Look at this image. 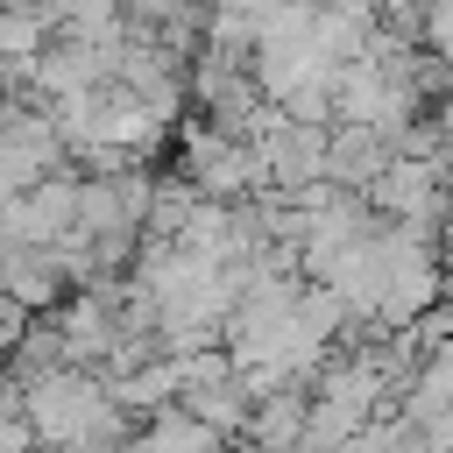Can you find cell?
<instances>
[{
	"label": "cell",
	"mask_w": 453,
	"mask_h": 453,
	"mask_svg": "<svg viewBox=\"0 0 453 453\" xmlns=\"http://www.w3.org/2000/svg\"><path fill=\"white\" fill-rule=\"evenodd\" d=\"M21 418L35 425L42 446H71V439L120 446V425H127V411L106 396V382L78 361H50V368L21 375Z\"/></svg>",
	"instance_id": "1"
},
{
	"label": "cell",
	"mask_w": 453,
	"mask_h": 453,
	"mask_svg": "<svg viewBox=\"0 0 453 453\" xmlns=\"http://www.w3.org/2000/svg\"><path fill=\"white\" fill-rule=\"evenodd\" d=\"M64 234H78V177H35L21 184L7 205H0V241H35V248H57Z\"/></svg>",
	"instance_id": "2"
},
{
	"label": "cell",
	"mask_w": 453,
	"mask_h": 453,
	"mask_svg": "<svg viewBox=\"0 0 453 453\" xmlns=\"http://www.w3.org/2000/svg\"><path fill=\"white\" fill-rule=\"evenodd\" d=\"M184 184L198 198H248L262 184V156L248 134H226V127H205L184 156Z\"/></svg>",
	"instance_id": "3"
},
{
	"label": "cell",
	"mask_w": 453,
	"mask_h": 453,
	"mask_svg": "<svg viewBox=\"0 0 453 453\" xmlns=\"http://www.w3.org/2000/svg\"><path fill=\"white\" fill-rule=\"evenodd\" d=\"M361 198H368V212H389V219H432V212H439V163L396 149Z\"/></svg>",
	"instance_id": "4"
},
{
	"label": "cell",
	"mask_w": 453,
	"mask_h": 453,
	"mask_svg": "<svg viewBox=\"0 0 453 453\" xmlns=\"http://www.w3.org/2000/svg\"><path fill=\"white\" fill-rule=\"evenodd\" d=\"M389 156H396V142L382 127H361V120H333L326 127V184H340V191H368Z\"/></svg>",
	"instance_id": "5"
},
{
	"label": "cell",
	"mask_w": 453,
	"mask_h": 453,
	"mask_svg": "<svg viewBox=\"0 0 453 453\" xmlns=\"http://www.w3.org/2000/svg\"><path fill=\"white\" fill-rule=\"evenodd\" d=\"M64 255L57 248H35V241H0V290L28 311H50L64 297Z\"/></svg>",
	"instance_id": "6"
},
{
	"label": "cell",
	"mask_w": 453,
	"mask_h": 453,
	"mask_svg": "<svg viewBox=\"0 0 453 453\" xmlns=\"http://www.w3.org/2000/svg\"><path fill=\"white\" fill-rule=\"evenodd\" d=\"M50 42V21L35 14V7H0V64L7 71H21L28 78V57Z\"/></svg>",
	"instance_id": "7"
},
{
	"label": "cell",
	"mask_w": 453,
	"mask_h": 453,
	"mask_svg": "<svg viewBox=\"0 0 453 453\" xmlns=\"http://www.w3.org/2000/svg\"><path fill=\"white\" fill-rule=\"evenodd\" d=\"M0 7H35V0H0Z\"/></svg>",
	"instance_id": "8"
},
{
	"label": "cell",
	"mask_w": 453,
	"mask_h": 453,
	"mask_svg": "<svg viewBox=\"0 0 453 453\" xmlns=\"http://www.w3.org/2000/svg\"><path fill=\"white\" fill-rule=\"evenodd\" d=\"M0 78H7V64H0Z\"/></svg>",
	"instance_id": "9"
}]
</instances>
